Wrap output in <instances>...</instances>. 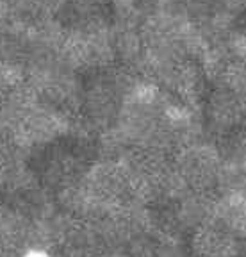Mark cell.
I'll return each instance as SVG.
<instances>
[{"instance_id": "obj_1", "label": "cell", "mask_w": 246, "mask_h": 257, "mask_svg": "<svg viewBox=\"0 0 246 257\" xmlns=\"http://www.w3.org/2000/svg\"><path fill=\"white\" fill-rule=\"evenodd\" d=\"M203 136L221 141L246 125V102L226 86L214 82L200 102Z\"/></svg>"}, {"instance_id": "obj_2", "label": "cell", "mask_w": 246, "mask_h": 257, "mask_svg": "<svg viewBox=\"0 0 246 257\" xmlns=\"http://www.w3.org/2000/svg\"><path fill=\"white\" fill-rule=\"evenodd\" d=\"M171 163L194 191L214 195L216 177L221 166V152L216 141L209 138H198L175 150Z\"/></svg>"}, {"instance_id": "obj_3", "label": "cell", "mask_w": 246, "mask_h": 257, "mask_svg": "<svg viewBox=\"0 0 246 257\" xmlns=\"http://www.w3.org/2000/svg\"><path fill=\"white\" fill-rule=\"evenodd\" d=\"M212 221L235 241H246V195H214Z\"/></svg>"}, {"instance_id": "obj_4", "label": "cell", "mask_w": 246, "mask_h": 257, "mask_svg": "<svg viewBox=\"0 0 246 257\" xmlns=\"http://www.w3.org/2000/svg\"><path fill=\"white\" fill-rule=\"evenodd\" d=\"M237 241L218 223L210 221L207 227L191 236L193 257H234Z\"/></svg>"}, {"instance_id": "obj_5", "label": "cell", "mask_w": 246, "mask_h": 257, "mask_svg": "<svg viewBox=\"0 0 246 257\" xmlns=\"http://www.w3.org/2000/svg\"><path fill=\"white\" fill-rule=\"evenodd\" d=\"M218 82L246 102V61L230 59Z\"/></svg>"}, {"instance_id": "obj_6", "label": "cell", "mask_w": 246, "mask_h": 257, "mask_svg": "<svg viewBox=\"0 0 246 257\" xmlns=\"http://www.w3.org/2000/svg\"><path fill=\"white\" fill-rule=\"evenodd\" d=\"M214 4L219 11H223L234 20H239L246 15V0H214Z\"/></svg>"}, {"instance_id": "obj_7", "label": "cell", "mask_w": 246, "mask_h": 257, "mask_svg": "<svg viewBox=\"0 0 246 257\" xmlns=\"http://www.w3.org/2000/svg\"><path fill=\"white\" fill-rule=\"evenodd\" d=\"M24 257H52L45 248H38V246H33L29 248L27 252L24 253Z\"/></svg>"}, {"instance_id": "obj_8", "label": "cell", "mask_w": 246, "mask_h": 257, "mask_svg": "<svg viewBox=\"0 0 246 257\" xmlns=\"http://www.w3.org/2000/svg\"><path fill=\"white\" fill-rule=\"evenodd\" d=\"M182 2H184V4H187V2H193V0H182Z\"/></svg>"}, {"instance_id": "obj_9", "label": "cell", "mask_w": 246, "mask_h": 257, "mask_svg": "<svg viewBox=\"0 0 246 257\" xmlns=\"http://www.w3.org/2000/svg\"><path fill=\"white\" fill-rule=\"evenodd\" d=\"M244 131H246V125H244Z\"/></svg>"}]
</instances>
